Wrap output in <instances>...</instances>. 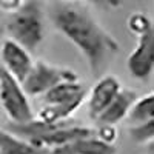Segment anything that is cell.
Listing matches in <instances>:
<instances>
[{
	"mask_svg": "<svg viewBox=\"0 0 154 154\" xmlns=\"http://www.w3.org/2000/svg\"><path fill=\"white\" fill-rule=\"evenodd\" d=\"M128 134H130L131 140L139 145H152L154 140V120H148L143 123L137 125H130L128 128Z\"/></svg>",
	"mask_w": 154,
	"mask_h": 154,
	"instance_id": "5bb4252c",
	"label": "cell"
},
{
	"mask_svg": "<svg viewBox=\"0 0 154 154\" xmlns=\"http://www.w3.org/2000/svg\"><path fill=\"white\" fill-rule=\"evenodd\" d=\"M120 80L114 75H103L93 86L88 97V112L93 120L105 109V106L112 100V97L120 91Z\"/></svg>",
	"mask_w": 154,
	"mask_h": 154,
	"instance_id": "52a82bcc",
	"label": "cell"
},
{
	"mask_svg": "<svg viewBox=\"0 0 154 154\" xmlns=\"http://www.w3.org/2000/svg\"><path fill=\"white\" fill-rule=\"evenodd\" d=\"M28 97L22 83L0 65V105L11 123H25L34 119Z\"/></svg>",
	"mask_w": 154,
	"mask_h": 154,
	"instance_id": "3957f363",
	"label": "cell"
},
{
	"mask_svg": "<svg viewBox=\"0 0 154 154\" xmlns=\"http://www.w3.org/2000/svg\"><path fill=\"white\" fill-rule=\"evenodd\" d=\"M137 99V93L133 89L120 88V91L112 97V100L105 106L97 117L94 119L99 125L100 123H109V125H117L122 120L126 119V114L130 111L133 102Z\"/></svg>",
	"mask_w": 154,
	"mask_h": 154,
	"instance_id": "9c48e42d",
	"label": "cell"
},
{
	"mask_svg": "<svg viewBox=\"0 0 154 154\" xmlns=\"http://www.w3.org/2000/svg\"><path fill=\"white\" fill-rule=\"evenodd\" d=\"M77 79H79V75L69 68L56 66L43 60H35L32 62V66L26 74V77L22 80V86L28 96L35 97L42 96L49 88H53L60 82L77 80Z\"/></svg>",
	"mask_w": 154,
	"mask_h": 154,
	"instance_id": "277c9868",
	"label": "cell"
},
{
	"mask_svg": "<svg viewBox=\"0 0 154 154\" xmlns=\"http://www.w3.org/2000/svg\"><path fill=\"white\" fill-rule=\"evenodd\" d=\"M125 120L128 122V125H137L148 120H154V94L148 93L142 97L137 96Z\"/></svg>",
	"mask_w": 154,
	"mask_h": 154,
	"instance_id": "4fadbf2b",
	"label": "cell"
},
{
	"mask_svg": "<svg viewBox=\"0 0 154 154\" xmlns=\"http://www.w3.org/2000/svg\"><path fill=\"white\" fill-rule=\"evenodd\" d=\"M0 62H2V66L22 83V80L29 72L34 60L31 57V53L20 43L12 38H3Z\"/></svg>",
	"mask_w": 154,
	"mask_h": 154,
	"instance_id": "8992f818",
	"label": "cell"
},
{
	"mask_svg": "<svg viewBox=\"0 0 154 154\" xmlns=\"http://www.w3.org/2000/svg\"><path fill=\"white\" fill-rule=\"evenodd\" d=\"M3 34H5V28L0 26V51H2V43H3Z\"/></svg>",
	"mask_w": 154,
	"mask_h": 154,
	"instance_id": "d6986e66",
	"label": "cell"
},
{
	"mask_svg": "<svg viewBox=\"0 0 154 154\" xmlns=\"http://www.w3.org/2000/svg\"><path fill=\"white\" fill-rule=\"evenodd\" d=\"M126 23H128V29H130L134 35L143 32V31H146L148 28L152 26L151 22H149V19L146 17V14H143V12H139V11H137V12H133V14L128 17Z\"/></svg>",
	"mask_w": 154,
	"mask_h": 154,
	"instance_id": "9a60e30c",
	"label": "cell"
},
{
	"mask_svg": "<svg viewBox=\"0 0 154 154\" xmlns=\"http://www.w3.org/2000/svg\"><path fill=\"white\" fill-rule=\"evenodd\" d=\"M85 100H86V93L79 94L68 100L56 102V103H43L38 114L34 116V117L43 122H65L71 119V116L83 105Z\"/></svg>",
	"mask_w": 154,
	"mask_h": 154,
	"instance_id": "30bf717a",
	"label": "cell"
},
{
	"mask_svg": "<svg viewBox=\"0 0 154 154\" xmlns=\"http://www.w3.org/2000/svg\"><path fill=\"white\" fill-rule=\"evenodd\" d=\"M88 2L100 8H119L122 5V0H88Z\"/></svg>",
	"mask_w": 154,
	"mask_h": 154,
	"instance_id": "ac0fdd59",
	"label": "cell"
},
{
	"mask_svg": "<svg viewBox=\"0 0 154 154\" xmlns=\"http://www.w3.org/2000/svg\"><path fill=\"white\" fill-rule=\"evenodd\" d=\"M96 130V136L99 139H102L103 142L106 143H112L117 140L119 137V131L117 128H116V125H109V123H100L99 128H94Z\"/></svg>",
	"mask_w": 154,
	"mask_h": 154,
	"instance_id": "2e32d148",
	"label": "cell"
},
{
	"mask_svg": "<svg viewBox=\"0 0 154 154\" xmlns=\"http://www.w3.org/2000/svg\"><path fill=\"white\" fill-rule=\"evenodd\" d=\"M6 32L9 38L20 43L29 53L40 46L45 37L43 11L38 0H25L6 22Z\"/></svg>",
	"mask_w": 154,
	"mask_h": 154,
	"instance_id": "7a4b0ae2",
	"label": "cell"
},
{
	"mask_svg": "<svg viewBox=\"0 0 154 154\" xmlns=\"http://www.w3.org/2000/svg\"><path fill=\"white\" fill-rule=\"evenodd\" d=\"M85 93H86V88L79 79L65 80V82L54 85L53 88H49L46 93H43L42 100H43V103H56V102L68 100V99H72L75 96L85 94Z\"/></svg>",
	"mask_w": 154,
	"mask_h": 154,
	"instance_id": "7c38bea8",
	"label": "cell"
},
{
	"mask_svg": "<svg viewBox=\"0 0 154 154\" xmlns=\"http://www.w3.org/2000/svg\"><path fill=\"white\" fill-rule=\"evenodd\" d=\"M25 0H0V9L2 11H6V12H14Z\"/></svg>",
	"mask_w": 154,
	"mask_h": 154,
	"instance_id": "e0dca14e",
	"label": "cell"
},
{
	"mask_svg": "<svg viewBox=\"0 0 154 154\" xmlns=\"http://www.w3.org/2000/svg\"><path fill=\"white\" fill-rule=\"evenodd\" d=\"M51 19L54 28L82 53L93 74H100L109 59L120 51V43L114 35L102 26L88 9L72 2L54 6Z\"/></svg>",
	"mask_w": 154,
	"mask_h": 154,
	"instance_id": "6da1fadb",
	"label": "cell"
},
{
	"mask_svg": "<svg viewBox=\"0 0 154 154\" xmlns=\"http://www.w3.org/2000/svg\"><path fill=\"white\" fill-rule=\"evenodd\" d=\"M117 148L112 143H106L94 134L74 139L71 142L49 149V154H116Z\"/></svg>",
	"mask_w": 154,
	"mask_h": 154,
	"instance_id": "ba28073f",
	"label": "cell"
},
{
	"mask_svg": "<svg viewBox=\"0 0 154 154\" xmlns=\"http://www.w3.org/2000/svg\"><path fill=\"white\" fill-rule=\"evenodd\" d=\"M0 154H49V149L31 143L6 128H0Z\"/></svg>",
	"mask_w": 154,
	"mask_h": 154,
	"instance_id": "8fae6325",
	"label": "cell"
},
{
	"mask_svg": "<svg viewBox=\"0 0 154 154\" xmlns=\"http://www.w3.org/2000/svg\"><path fill=\"white\" fill-rule=\"evenodd\" d=\"M126 69L134 79L146 82L154 69V29L137 34V43L126 59Z\"/></svg>",
	"mask_w": 154,
	"mask_h": 154,
	"instance_id": "5b68a950",
	"label": "cell"
},
{
	"mask_svg": "<svg viewBox=\"0 0 154 154\" xmlns=\"http://www.w3.org/2000/svg\"><path fill=\"white\" fill-rule=\"evenodd\" d=\"M65 2H75V0H65Z\"/></svg>",
	"mask_w": 154,
	"mask_h": 154,
	"instance_id": "ffe728a7",
	"label": "cell"
}]
</instances>
